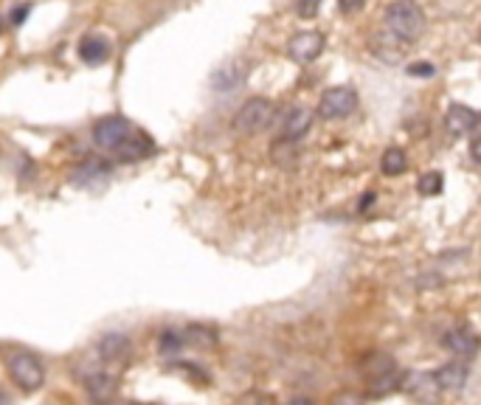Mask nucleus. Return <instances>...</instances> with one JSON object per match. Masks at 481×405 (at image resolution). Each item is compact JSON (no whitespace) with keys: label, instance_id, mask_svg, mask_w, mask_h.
I'll list each match as a JSON object with an SVG mask.
<instances>
[{"label":"nucleus","instance_id":"3","mask_svg":"<svg viewBox=\"0 0 481 405\" xmlns=\"http://www.w3.org/2000/svg\"><path fill=\"white\" fill-rule=\"evenodd\" d=\"M366 380H369V394L383 397L388 391H394L397 383H403V375L397 371L394 358H372L366 363Z\"/></svg>","mask_w":481,"mask_h":405},{"label":"nucleus","instance_id":"2","mask_svg":"<svg viewBox=\"0 0 481 405\" xmlns=\"http://www.w3.org/2000/svg\"><path fill=\"white\" fill-rule=\"evenodd\" d=\"M273 118H276V105L270 99L256 96L239 107V113L234 116V130L243 135H254V133L267 130L270 124H273Z\"/></svg>","mask_w":481,"mask_h":405},{"label":"nucleus","instance_id":"12","mask_svg":"<svg viewBox=\"0 0 481 405\" xmlns=\"http://www.w3.org/2000/svg\"><path fill=\"white\" fill-rule=\"evenodd\" d=\"M442 347L447 349V352H454L456 358H476V352H478V338L470 332V329H450V332H445V338H442Z\"/></svg>","mask_w":481,"mask_h":405},{"label":"nucleus","instance_id":"18","mask_svg":"<svg viewBox=\"0 0 481 405\" xmlns=\"http://www.w3.org/2000/svg\"><path fill=\"white\" fill-rule=\"evenodd\" d=\"M405 380L411 383V386H405L408 394H414L419 399H434L436 391H439V386L434 380V371H416V375H408Z\"/></svg>","mask_w":481,"mask_h":405},{"label":"nucleus","instance_id":"28","mask_svg":"<svg viewBox=\"0 0 481 405\" xmlns=\"http://www.w3.org/2000/svg\"><path fill=\"white\" fill-rule=\"evenodd\" d=\"M470 135H473V138H470V158L478 164V161H481V158H478V135H476V130H473Z\"/></svg>","mask_w":481,"mask_h":405},{"label":"nucleus","instance_id":"4","mask_svg":"<svg viewBox=\"0 0 481 405\" xmlns=\"http://www.w3.org/2000/svg\"><path fill=\"white\" fill-rule=\"evenodd\" d=\"M9 375L23 391H37L45 383L43 363L34 355H28V352H17V355L9 358Z\"/></svg>","mask_w":481,"mask_h":405},{"label":"nucleus","instance_id":"21","mask_svg":"<svg viewBox=\"0 0 481 405\" xmlns=\"http://www.w3.org/2000/svg\"><path fill=\"white\" fill-rule=\"evenodd\" d=\"M442 186H445L442 172H428V175L419 177V183H416V192H419V195H425V197H434V195H439V192H442Z\"/></svg>","mask_w":481,"mask_h":405},{"label":"nucleus","instance_id":"7","mask_svg":"<svg viewBox=\"0 0 481 405\" xmlns=\"http://www.w3.org/2000/svg\"><path fill=\"white\" fill-rule=\"evenodd\" d=\"M324 51V34L318 31H302V34H295L290 43H287V54L293 62L298 65H307V62H315Z\"/></svg>","mask_w":481,"mask_h":405},{"label":"nucleus","instance_id":"6","mask_svg":"<svg viewBox=\"0 0 481 405\" xmlns=\"http://www.w3.org/2000/svg\"><path fill=\"white\" fill-rule=\"evenodd\" d=\"M130 133H133V124L122 116H107L93 124V141L99 149H107V152H113Z\"/></svg>","mask_w":481,"mask_h":405},{"label":"nucleus","instance_id":"10","mask_svg":"<svg viewBox=\"0 0 481 405\" xmlns=\"http://www.w3.org/2000/svg\"><path fill=\"white\" fill-rule=\"evenodd\" d=\"M467 377H470V369H467V363H459V360L445 363V366H439L434 371L436 386L445 388V391H462L465 383H467Z\"/></svg>","mask_w":481,"mask_h":405},{"label":"nucleus","instance_id":"20","mask_svg":"<svg viewBox=\"0 0 481 405\" xmlns=\"http://www.w3.org/2000/svg\"><path fill=\"white\" fill-rule=\"evenodd\" d=\"M380 169H383V175H388V177H397V175H403V172L408 169V158H405V152H403L400 146L385 149V152H383V158H380Z\"/></svg>","mask_w":481,"mask_h":405},{"label":"nucleus","instance_id":"14","mask_svg":"<svg viewBox=\"0 0 481 405\" xmlns=\"http://www.w3.org/2000/svg\"><path fill=\"white\" fill-rule=\"evenodd\" d=\"M79 56H82V62H87V65H102V62L110 59V43L99 34H90L79 43Z\"/></svg>","mask_w":481,"mask_h":405},{"label":"nucleus","instance_id":"1","mask_svg":"<svg viewBox=\"0 0 481 405\" xmlns=\"http://www.w3.org/2000/svg\"><path fill=\"white\" fill-rule=\"evenodd\" d=\"M385 28H388V34H394L400 43H414L423 37V31H425V12L416 3L403 0V3H394L385 9Z\"/></svg>","mask_w":481,"mask_h":405},{"label":"nucleus","instance_id":"19","mask_svg":"<svg viewBox=\"0 0 481 405\" xmlns=\"http://www.w3.org/2000/svg\"><path fill=\"white\" fill-rule=\"evenodd\" d=\"M183 344L197 347V349H208V347L217 344V329H214V327H205V324H192V327L186 329Z\"/></svg>","mask_w":481,"mask_h":405},{"label":"nucleus","instance_id":"24","mask_svg":"<svg viewBox=\"0 0 481 405\" xmlns=\"http://www.w3.org/2000/svg\"><path fill=\"white\" fill-rule=\"evenodd\" d=\"M405 71H408V76H419V79L436 76V65H431V62H411Z\"/></svg>","mask_w":481,"mask_h":405},{"label":"nucleus","instance_id":"25","mask_svg":"<svg viewBox=\"0 0 481 405\" xmlns=\"http://www.w3.org/2000/svg\"><path fill=\"white\" fill-rule=\"evenodd\" d=\"M321 0H298V14L302 17H315Z\"/></svg>","mask_w":481,"mask_h":405},{"label":"nucleus","instance_id":"17","mask_svg":"<svg viewBox=\"0 0 481 405\" xmlns=\"http://www.w3.org/2000/svg\"><path fill=\"white\" fill-rule=\"evenodd\" d=\"M85 391L90 399H110L115 394V377L104 375V371H96V375L85 377Z\"/></svg>","mask_w":481,"mask_h":405},{"label":"nucleus","instance_id":"11","mask_svg":"<svg viewBox=\"0 0 481 405\" xmlns=\"http://www.w3.org/2000/svg\"><path fill=\"white\" fill-rule=\"evenodd\" d=\"M99 355L107 363H122V360H127L133 355V344H130V338L122 335V332H107L99 340Z\"/></svg>","mask_w":481,"mask_h":405},{"label":"nucleus","instance_id":"15","mask_svg":"<svg viewBox=\"0 0 481 405\" xmlns=\"http://www.w3.org/2000/svg\"><path fill=\"white\" fill-rule=\"evenodd\" d=\"M107 175H110V164H104V161H99V158H87V161H82V164L71 172V183L87 186V183H96V180H102V177H107Z\"/></svg>","mask_w":481,"mask_h":405},{"label":"nucleus","instance_id":"29","mask_svg":"<svg viewBox=\"0 0 481 405\" xmlns=\"http://www.w3.org/2000/svg\"><path fill=\"white\" fill-rule=\"evenodd\" d=\"M372 203H374V192H366L363 197H360V203H357V211H366Z\"/></svg>","mask_w":481,"mask_h":405},{"label":"nucleus","instance_id":"9","mask_svg":"<svg viewBox=\"0 0 481 405\" xmlns=\"http://www.w3.org/2000/svg\"><path fill=\"white\" fill-rule=\"evenodd\" d=\"M445 127L450 135H470L478 127V113L467 105H450L445 116Z\"/></svg>","mask_w":481,"mask_h":405},{"label":"nucleus","instance_id":"26","mask_svg":"<svg viewBox=\"0 0 481 405\" xmlns=\"http://www.w3.org/2000/svg\"><path fill=\"white\" fill-rule=\"evenodd\" d=\"M28 12H32V3H23L20 9H14V14H12V25H20V23L25 20Z\"/></svg>","mask_w":481,"mask_h":405},{"label":"nucleus","instance_id":"8","mask_svg":"<svg viewBox=\"0 0 481 405\" xmlns=\"http://www.w3.org/2000/svg\"><path fill=\"white\" fill-rule=\"evenodd\" d=\"M153 149H155V144H153V138H149L146 133H130L122 144H118L113 152H115V158L118 161H124V164H135V161H144L146 155H153Z\"/></svg>","mask_w":481,"mask_h":405},{"label":"nucleus","instance_id":"22","mask_svg":"<svg viewBox=\"0 0 481 405\" xmlns=\"http://www.w3.org/2000/svg\"><path fill=\"white\" fill-rule=\"evenodd\" d=\"M270 155H273V161L276 164H290L295 155H298V149H295V141H290V138H279L273 146H270Z\"/></svg>","mask_w":481,"mask_h":405},{"label":"nucleus","instance_id":"5","mask_svg":"<svg viewBox=\"0 0 481 405\" xmlns=\"http://www.w3.org/2000/svg\"><path fill=\"white\" fill-rule=\"evenodd\" d=\"M357 107V93L352 87H329L318 102V116L321 118H346Z\"/></svg>","mask_w":481,"mask_h":405},{"label":"nucleus","instance_id":"23","mask_svg":"<svg viewBox=\"0 0 481 405\" xmlns=\"http://www.w3.org/2000/svg\"><path fill=\"white\" fill-rule=\"evenodd\" d=\"M158 347H161V352H164V355H175L180 347H183V338H180L177 332H172V329H169V332H164V335H161Z\"/></svg>","mask_w":481,"mask_h":405},{"label":"nucleus","instance_id":"27","mask_svg":"<svg viewBox=\"0 0 481 405\" xmlns=\"http://www.w3.org/2000/svg\"><path fill=\"white\" fill-rule=\"evenodd\" d=\"M360 6H363V0H341V9H344L346 14H352V12H357Z\"/></svg>","mask_w":481,"mask_h":405},{"label":"nucleus","instance_id":"16","mask_svg":"<svg viewBox=\"0 0 481 405\" xmlns=\"http://www.w3.org/2000/svg\"><path fill=\"white\" fill-rule=\"evenodd\" d=\"M243 79H245V68H239V65H234V62H228V65H223V68L214 71L212 87H214L217 93H228V90H234V87L243 85Z\"/></svg>","mask_w":481,"mask_h":405},{"label":"nucleus","instance_id":"13","mask_svg":"<svg viewBox=\"0 0 481 405\" xmlns=\"http://www.w3.org/2000/svg\"><path fill=\"white\" fill-rule=\"evenodd\" d=\"M310 127H313V113L307 107H290L282 118V138L298 141L302 135H307Z\"/></svg>","mask_w":481,"mask_h":405}]
</instances>
